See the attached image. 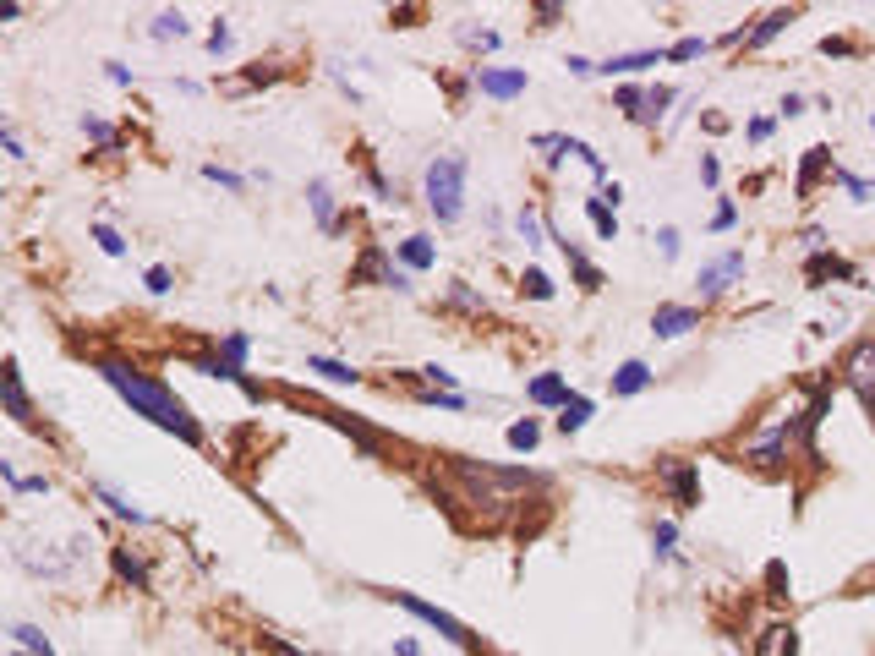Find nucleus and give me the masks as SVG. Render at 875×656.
<instances>
[{
  "label": "nucleus",
  "instance_id": "1",
  "mask_svg": "<svg viewBox=\"0 0 875 656\" xmlns=\"http://www.w3.org/2000/svg\"><path fill=\"white\" fill-rule=\"evenodd\" d=\"M99 378L110 383V389L121 394V400L132 405L143 421H154V427L175 432V438H181V443H192V449L203 443V427H197V416H192V410H186L181 400H175V394H170L159 378L137 372L132 361H99Z\"/></svg>",
  "mask_w": 875,
  "mask_h": 656
},
{
  "label": "nucleus",
  "instance_id": "2",
  "mask_svg": "<svg viewBox=\"0 0 875 656\" xmlns=\"http://www.w3.org/2000/svg\"><path fill=\"white\" fill-rule=\"evenodd\" d=\"M422 192H427V208L438 214V225H454L465 214V159L460 154L433 159L422 175Z\"/></svg>",
  "mask_w": 875,
  "mask_h": 656
},
{
  "label": "nucleus",
  "instance_id": "3",
  "mask_svg": "<svg viewBox=\"0 0 875 656\" xmlns=\"http://www.w3.org/2000/svg\"><path fill=\"white\" fill-rule=\"evenodd\" d=\"M454 476H460V482L471 487V498L487 503V509H509V498L536 482L531 471H493V465H476V460H454Z\"/></svg>",
  "mask_w": 875,
  "mask_h": 656
},
{
  "label": "nucleus",
  "instance_id": "4",
  "mask_svg": "<svg viewBox=\"0 0 875 656\" xmlns=\"http://www.w3.org/2000/svg\"><path fill=\"white\" fill-rule=\"evenodd\" d=\"M394 596V602H400L405 607V613H416V618H422V624H433L438 629V635L443 640H449V646H471V629H465L460 624V618H449V613H443V607H433V602H422V596H411V591H389Z\"/></svg>",
  "mask_w": 875,
  "mask_h": 656
},
{
  "label": "nucleus",
  "instance_id": "5",
  "mask_svg": "<svg viewBox=\"0 0 875 656\" xmlns=\"http://www.w3.org/2000/svg\"><path fill=\"white\" fill-rule=\"evenodd\" d=\"M848 389H854L859 405L875 416V339H865V345L848 356Z\"/></svg>",
  "mask_w": 875,
  "mask_h": 656
},
{
  "label": "nucleus",
  "instance_id": "6",
  "mask_svg": "<svg viewBox=\"0 0 875 656\" xmlns=\"http://www.w3.org/2000/svg\"><path fill=\"white\" fill-rule=\"evenodd\" d=\"M733 279H744V252H722V257H711L706 268H700V296H722V290L733 285Z\"/></svg>",
  "mask_w": 875,
  "mask_h": 656
},
{
  "label": "nucleus",
  "instance_id": "7",
  "mask_svg": "<svg viewBox=\"0 0 875 656\" xmlns=\"http://www.w3.org/2000/svg\"><path fill=\"white\" fill-rule=\"evenodd\" d=\"M788 22H793V11H788V6H777V11H766V17H761V22H755V28H750V33H744V28H739V33H728V39H722V44H744V50H761V44H772V39H777V33H783V28H788Z\"/></svg>",
  "mask_w": 875,
  "mask_h": 656
},
{
  "label": "nucleus",
  "instance_id": "8",
  "mask_svg": "<svg viewBox=\"0 0 875 656\" xmlns=\"http://www.w3.org/2000/svg\"><path fill=\"white\" fill-rule=\"evenodd\" d=\"M192 372H203V378H219V383H236V389L247 394V400H263V383H252L247 372L230 367L225 356H197V361H192Z\"/></svg>",
  "mask_w": 875,
  "mask_h": 656
},
{
  "label": "nucleus",
  "instance_id": "9",
  "mask_svg": "<svg viewBox=\"0 0 875 656\" xmlns=\"http://www.w3.org/2000/svg\"><path fill=\"white\" fill-rule=\"evenodd\" d=\"M662 482L673 487L679 509H695V503H700V471H695V465H673V460H662Z\"/></svg>",
  "mask_w": 875,
  "mask_h": 656
},
{
  "label": "nucleus",
  "instance_id": "10",
  "mask_svg": "<svg viewBox=\"0 0 875 656\" xmlns=\"http://www.w3.org/2000/svg\"><path fill=\"white\" fill-rule=\"evenodd\" d=\"M0 394H6V416H11V421H22V427H33V405H28V394H22V372H17V361H6V372H0Z\"/></svg>",
  "mask_w": 875,
  "mask_h": 656
},
{
  "label": "nucleus",
  "instance_id": "11",
  "mask_svg": "<svg viewBox=\"0 0 875 656\" xmlns=\"http://www.w3.org/2000/svg\"><path fill=\"white\" fill-rule=\"evenodd\" d=\"M690 328H700L695 307H657L651 312V334L657 339H679V334H690Z\"/></svg>",
  "mask_w": 875,
  "mask_h": 656
},
{
  "label": "nucleus",
  "instance_id": "12",
  "mask_svg": "<svg viewBox=\"0 0 875 656\" xmlns=\"http://www.w3.org/2000/svg\"><path fill=\"white\" fill-rule=\"evenodd\" d=\"M476 82H482V93H487V99H520V93H525V82H531V77H525V72H482Z\"/></svg>",
  "mask_w": 875,
  "mask_h": 656
},
{
  "label": "nucleus",
  "instance_id": "13",
  "mask_svg": "<svg viewBox=\"0 0 875 656\" xmlns=\"http://www.w3.org/2000/svg\"><path fill=\"white\" fill-rule=\"evenodd\" d=\"M525 394H531V405H558V410L569 405V383L558 378V372H542V378H531V389H525Z\"/></svg>",
  "mask_w": 875,
  "mask_h": 656
},
{
  "label": "nucleus",
  "instance_id": "14",
  "mask_svg": "<svg viewBox=\"0 0 875 656\" xmlns=\"http://www.w3.org/2000/svg\"><path fill=\"white\" fill-rule=\"evenodd\" d=\"M640 389H651V367L646 361H624V367L613 372V394L629 400V394H640Z\"/></svg>",
  "mask_w": 875,
  "mask_h": 656
},
{
  "label": "nucleus",
  "instance_id": "15",
  "mask_svg": "<svg viewBox=\"0 0 875 656\" xmlns=\"http://www.w3.org/2000/svg\"><path fill=\"white\" fill-rule=\"evenodd\" d=\"M793 624H772V629H761V640H755V656H793Z\"/></svg>",
  "mask_w": 875,
  "mask_h": 656
},
{
  "label": "nucleus",
  "instance_id": "16",
  "mask_svg": "<svg viewBox=\"0 0 875 656\" xmlns=\"http://www.w3.org/2000/svg\"><path fill=\"white\" fill-rule=\"evenodd\" d=\"M657 61H668V55H662V50H635V55H613V61H602L597 72L624 77V72H640V66H657Z\"/></svg>",
  "mask_w": 875,
  "mask_h": 656
},
{
  "label": "nucleus",
  "instance_id": "17",
  "mask_svg": "<svg viewBox=\"0 0 875 656\" xmlns=\"http://www.w3.org/2000/svg\"><path fill=\"white\" fill-rule=\"evenodd\" d=\"M307 203H312V214H318L323 230H340V225H334V192H329V181H312L307 186Z\"/></svg>",
  "mask_w": 875,
  "mask_h": 656
},
{
  "label": "nucleus",
  "instance_id": "18",
  "mask_svg": "<svg viewBox=\"0 0 875 656\" xmlns=\"http://www.w3.org/2000/svg\"><path fill=\"white\" fill-rule=\"evenodd\" d=\"M400 257H405V268H433L438 263V252H433V241H427V236H405L400 241Z\"/></svg>",
  "mask_w": 875,
  "mask_h": 656
},
{
  "label": "nucleus",
  "instance_id": "19",
  "mask_svg": "<svg viewBox=\"0 0 875 656\" xmlns=\"http://www.w3.org/2000/svg\"><path fill=\"white\" fill-rule=\"evenodd\" d=\"M307 372H318V378H329V383H361L356 367H345V361H329V356H307Z\"/></svg>",
  "mask_w": 875,
  "mask_h": 656
},
{
  "label": "nucleus",
  "instance_id": "20",
  "mask_svg": "<svg viewBox=\"0 0 875 656\" xmlns=\"http://www.w3.org/2000/svg\"><path fill=\"white\" fill-rule=\"evenodd\" d=\"M115 574H121L126 585H137V591H148V564L143 558H132L126 547H115Z\"/></svg>",
  "mask_w": 875,
  "mask_h": 656
},
{
  "label": "nucleus",
  "instance_id": "21",
  "mask_svg": "<svg viewBox=\"0 0 875 656\" xmlns=\"http://www.w3.org/2000/svg\"><path fill=\"white\" fill-rule=\"evenodd\" d=\"M586 214H591V225H597V236H602V241H618V214H613L608 203H602V197H591Z\"/></svg>",
  "mask_w": 875,
  "mask_h": 656
},
{
  "label": "nucleus",
  "instance_id": "22",
  "mask_svg": "<svg viewBox=\"0 0 875 656\" xmlns=\"http://www.w3.org/2000/svg\"><path fill=\"white\" fill-rule=\"evenodd\" d=\"M11 640H17V646L28 651V656H55V646H50V640H44L33 624H11Z\"/></svg>",
  "mask_w": 875,
  "mask_h": 656
},
{
  "label": "nucleus",
  "instance_id": "23",
  "mask_svg": "<svg viewBox=\"0 0 875 656\" xmlns=\"http://www.w3.org/2000/svg\"><path fill=\"white\" fill-rule=\"evenodd\" d=\"M586 421H591V400H586V394H569V405H564V416H558V427H564V432H580Z\"/></svg>",
  "mask_w": 875,
  "mask_h": 656
},
{
  "label": "nucleus",
  "instance_id": "24",
  "mask_svg": "<svg viewBox=\"0 0 875 656\" xmlns=\"http://www.w3.org/2000/svg\"><path fill=\"white\" fill-rule=\"evenodd\" d=\"M826 164H832V154H826V148H810V154H804V170H799V197H810L815 175H821Z\"/></svg>",
  "mask_w": 875,
  "mask_h": 656
},
{
  "label": "nucleus",
  "instance_id": "25",
  "mask_svg": "<svg viewBox=\"0 0 875 656\" xmlns=\"http://www.w3.org/2000/svg\"><path fill=\"white\" fill-rule=\"evenodd\" d=\"M247 350H252V339L241 334V328H236V334H225V339H219V356H225L230 367H241V372H247Z\"/></svg>",
  "mask_w": 875,
  "mask_h": 656
},
{
  "label": "nucleus",
  "instance_id": "26",
  "mask_svg": "<svg viewBox=\"0 0 875 656\" xmlns=\"http://www.w3.org/2000/svg\"><path fill=\"white\" fill-rule=\"evenodd\" d=\"M93 492H99V498L110 503V509L121 514V520H132V525H143V520H148V514L137 509V503H126V498H121V492H115V487H104V482H99V487H93Z\"/></svg>",
  "mask_w": 875,
  "mask_h": 656
},
{
  "label": "nucleus",
  "instance_id": "27",
  "mask_svg": "<svg viewBox=\"0 0 875 656\" xmlns=\"http://www.w3.org/2000/svg\"><path fill=\"white\" fill-rule=\"evenodd\" d=\"M673 99H679V93H673V88H646V110H640V121H662Z\"/></svg>",
  "mask_w": 875,
  "mask_h": 656
},
{
  "label": "nucleus",
  "instance_id": "28",
  "mask_svg": "<svg viewBox=\"0 0 875 656\" xmlns=\"http://www.w3.org/2000/svg\"><path fill=\"white\" fill-rule=\"evenodd\" d=\"M536 438H542V427H536L531 416H525V421H515V427H509V449H520V454H531V449H536Z\"/></svg>",
  "mask_w": 875,
  "mask_h": 656
},
{
  "label": "nucleus",
  "instance_id": "29",
  "mask_svg": "<svg viewBox=\"0 0 875 656\" xmlns=\"http://www.w3.org/2000/svg\"><path fill=\"white\" fill-rule=\"evenodd\" d=\"M520 290H525V296H531V301H553V279H547L542 268H525Z\"/></svg>",
  "mask_w": 875,
  "mask_h": 656
},
{
  "label": "nucleus",
  "instance_id": "30",
  "mask_svg": "<svg viewBox=\"0 0 875 656\" xmlns=\"http://www.w3.org/2000/svg\"><path fill=\"white\" fill-rule=\"evenodd\" d=\"M154 39H186V17L181 11H159L154 17Z\"/></svg>",
  "mask_w": 875,
  "mask_h": 656
},
{
  "label": "nucleus",
  "instance_id": "31",
  "mask_svg": "<svg viewBox=\"0 0 875 656\" xmlns=\"http://www.w3.org/2000/svg\"><path fill=\"white\" fill-rule=\"evenodd\" d=\"M83 132L93 137L99 148H121V137H115V126L110 121H99V115H83Z\"/></svg>",
  "mask_w": 875,
  "mask_h": 656
},
{
  "label": "nucleus",
  "instance_id": "32",
  "mask_svg": "<svg viewBox=\"0 0 875 656\" xmlns=\"http://www.w3.org/2000/svg\"><path fill=\"white\" fill-rule=\"evenodd\" d=\"M673 542H679V525L662 520L657 531H651V553H657V558H673Z\"/></svg>",
  "mask_w": 875,
  "mask_h": 656
},
{
  "label": "nucleus",
  "instance_id": "33",
  "mask_svg": "<svg viewBox=\"0 0 875 656\" xmlns=\"http://www.w3.org/2000/svg\"><path fill=\"white\" fill-rule=\"evenodd\" d=\"M826 274L854 279V268H848V263H837V257H815V263H810V279H826Z\"/></svg>",
  "mask_w": 875,
  "mask_h": 656
},
{
  "label": "nucleus",
  "instance_id": "34",
  "mask_svg": "<svg viewBox=\"0 0 875 656\" xmlns=\"http://www.w3.org/2000/svg\"><path fill=\"white\" fill-rule=\"evenodd\" d=\"M520 236H525V246H542V219H536V208H520Z\"/></svg>",
  "mask_w": 875,
  "mask_h": 656
},
{
  "label": "nucleus",
  "instance_id": "35",
  "mask_svg": "<svg viewBox=\"0 0 875 656\" xmlns=\"http://www.w3.org/2000/svg\"><path fill=\"white\" fill-rule=\"evenodd\" d=\"M832 181H843V186H848V197H859V203H870V197H875V186H870V181H859V175H848V170H832Z\"/></svg>",
  "mask_w": 875,
  "mask_h": 656
},
{
  "label": "nucleus",
  "instance_id": "36",
  "mask_svg": "<svg viewBox=\"0 0 875 656\" xmlns=\"http://www.w3.org/2000/svg\"><path fill=\"white\" fill-rule=\"evenodd\" d=\"M203 175H208V181H219V186H230V192H241V186H247V175H236V170H219V164H203Z\"/></svg>",
  "mask_w": 875,
  "mask_h": 656
},
{
  "label": "nucleus",
  "instance_id": "37",
  "mask_svg": "<svg viewBox=\"0 0 875 656\" xmlns=\"http://www.w3.org/2000/svg\"><path fill=\"white\" fill-rule=\"evenodd\" d=\"M93 241H99V246H104V252H110V257H121V252H126V241L115 236L110 225H93Z\"/></svg>",
  "mask_w": 875,
  "mask_h": 656
},
{
  "label": "nucleus",
  "instance_id": "38",
  "mask_svg": "<svg viewBox=\"0 0 875 656\" xmlns=\"http://www.w3.org/2000/svg\"><path fill=\"white\" fill-rule=\"evenodd\" d=\"M766 585H772L766 596H777V602H783V596H788V569L783 564H766Z\"/></svg>",
  "mask_w": 875,
  "mask_h": 656
},
{
  "label": "nucleus",
  "instance_id": "39",
  "mask_svg": "<svg viewBox=\"0 0 875 656\" xmlns=\"http://www.w3.org/2000/svg\"><path fill=\"white\" fill-rule=\"evenodd\" d=\"M700 50H706V39H679V44L668 50V61H695Z\"/></svg>",
  "mask_w": 875,
  "mask_h": 656
},
{
  "label": "nucleus",
  "instance_id": "40",
  "mask_svg": "<svg viewBox=\"0 0 875 656\" xmlns=\"http://www.w3.org/2000/svg\"><path fill=\"white\" fill-rule=\"evenodd\" d=\"M465 44H476V50H498V33L493 28H465Z\"/></svg>",
  "mask_w": 875,
  "mask_h": 656
},
{
  "label": "nucleus",
  "instance_id": "41",
  "mask_svg": "<svg viewBox=\"0 0 875 656\" xmlns=\"http://www.w3.org/2000/svg\"><path fill=\"white\" fill-rule=\"evenodd\" d=\"M640 104H646V93H640V88H618V110H629L640 121Z\"/></svg>",
  "mask_w": 875,
  "mask_h": 656
},
{
  "label": "nucleus",
  "instance_id": "42",
  "mask_svg": "<svg viewBox=\"0 0 875 656\" xmlns=\"http://www.w3.org/2000/svg\"><path fill=\"white\" fill-rule=\"evenodd\" d=\"M739 225V208L733 203H717V214H711V230H733Z\"/></svg>",
  "mask_w": 875,
  "mask_h": 656
},
{
  "label": "nucleus",
  "instance_id": "43",
  "mask_svg": "<svg viewBox=\"0 0 875 656\" xmlns=\"http://www.w3.org/2000/svg\"><path fill=\"white\" fill-rule=\"evenodd\" d=\"M143 279H148V290H154V296H165V290H170V268H165V263H154Z\"/></svg>",
  "mask_w": 875,
  "mask_h": 656
},
{
  "label": "nucleus",
  "instance_id": "44",
  "mask_svg": "<svg viewBox=\"0 0 875 656\" xmlns=\"http://www.w3.org/2000/svg\"><path fill=\"white\" fill-rule=\"evenodd\" d=\"M657 246H662V257H679V230L662 225V230H657Z\"/></svg>",
  "mask_w": 875,
  "mask_h": 656
},
{
  "label": "nucleus",
  "instance_id": "45",
  "mask_svg": "<svg viewBox=\"0 0 875 656\" xmlns=\"http://www.w3.org/2000/svg\"><path fill=\"white\" fill-rule=\"evenodd\" d=\"M208 50H214V55H225V50H230V28H225V22H219V28L208 33Z\"/></svg>",
  "mask_w": 875,
  "mask_h": 656
},
{
  "label": "nucleus",
  "instance_id": "46",
  "mask_svg": "<svg viewBox=\"0 0 875 656\" xmlns=\"http://www.w3.org/2000/svg\"><path fill=\"white\" fill-rule=\"evenodd\" d=\"M367 186H372V197H383V203H389V197H394V186H389V181H383V175H378V170H367Z\"/></svg>",
  "mask_w": 875,
  "mask_h": 656
},
{
  "label": "nucleus",
  "instance_id": "47",
  "mask_svg": "<svg viewBox=\"0 0 875 656\" xmlns=\"http://www.w3.org/2000/svg\"><path fill=\"white\" fill-rule=\"evenodd\" d=\"M11 492H50V482H44V476H17V487Z\"/></svg>",
  "mask_w": 875,
  "mask_h": 656
},
{
  "label": "nucleus",
  "instance_id": "48",
  "mask_svg": "<svg viewBox=\"0 0 875 656\" xmlns=\"http://www.w3.org/2000/svg\"><path fill=\"white\" fill-rule=\"evenodd\" d=\"M821 55H854V44L848 39H821Z\"/></svg>",
  "mask_w": 875,
  "mask_h": 656
},
{
  "label": "nucleus",
  "instance_id": "49",
  "mask_svg": "<svg viewBox=\"0 0 875 656\" xmlns=\"http://www.w3.org/2000/svg\"><path fill=\"white\" fill-rule=\"evenodd\" d=\"M569 72H575V77H591V72H597V61H586V55H569Z\"/></svg>",
  "mask_w": 875,
  "mask_h": 656
},
{
  "label": "nucleus",
  "instance_id": "50",
  "mask_svg": "<svg viewBox=\"0 0 875 656\" xmlns=\"http://www.w3.org/2000/svg\"><path fill=\"white\" fill-rule=\"evenodd\" d=\"M717 175H722V170H717V159L706 154V159H700V181H706V186H717Z\"/></svg>",
  "mask_w": 875,
  "mask_h": 656
},
{
  "label": "nucleus",
  "instance_id": "51",
  "mask_svg": "<svg viewBox=\"0 0 875 656\" xmlns=\"http://www.w3.org/2000/svg\"><path fill=\"white\" fill-rule=\"evenodd\" d=\"M772 137V121H750V143H766Z\"/></svg>",
  "mask_w": 875,
  "mask_h": 656
},
{
  "label": "nucleus",
  "instance_id": "52",
  "mask_svg": "<svg viewBox=\"0 0 875 656\" xmlns=\"http://www.w3.org/2000/svg\"><path fill=\"white\" fill-rule=\"evenodd\" d=\"M110 82H115V88H132V72H126V66H115V61H110Z\"/></svg>",
  "mask_w": 875,
  "mask_h": 656
},
{
  "label": "nucleus",
  "instance_id": "53",
  "mask_svg": "<svg viewBox=\"0 0 875 656\" xmlns=\"http://www.w3.org/2000/svg\"><path fill=\"white\" fill-rule=\"evenodd\" d=\"M394 656H416V640H394Z\"/></svg>",
  "mask_w": 875,
  "mask_h": 656
},
{
  "label": "nucleus",
  "instance_id": "54",
  "mask_svg": "<svg viewBox=\"0 0 875 656\" xmlns=\"http://www.w3.org/2000/svg\"><path fill=\"white\" fill-rule=\"evenodd\" d=\"M870 126H875V115H870Z\"/></svg>",
  "mask_w": 875,
  "mask_h": 656
}]
</instances>
